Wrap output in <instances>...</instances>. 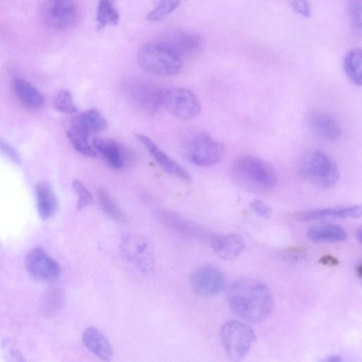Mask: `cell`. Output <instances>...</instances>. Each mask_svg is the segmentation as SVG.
Instances as JSON below:
<instances>
[{"label": "cell", "mask_w": 362, "mask_h": 362, "mask_svg": "<svg viewBox=\"0 0 362 362\" xmlns=\"http://www.w3.org/2000/svg\"><path fill=\"white\" fill-rule=\"evenodd\" d=\"M228 301L235 314L252 323L264 321L274 307V298L269 287L252 278L235 281L229 288Z\"/></svg>", "instance_id": "obj_1"}, {"label": "cell", "mask_w": 362, "mask_h": 362, "mask_svg": "<svg viewBox=\"0 0 362 362\" xmlns=\"http://www.w3.org/2000/svg\"><path fill=\"white\" fill-rule=\"evenodd\" d=\"M232 181L238 187L253 192L273 189L277 182L274 168L267 161L255 156H242L229 169Z\"/></svg>", "instance_id": "obj_2"}, {"label": "cell", "mask_w": 362, "mask_h": 362, "mask_svg": "<svg viewBox=\"0 0 362 362\" xmlns=\"http://www.w3.org/2000/svg\"><path fill=\"white\" fill-rule=\"evenodd\" d=\"M297 168L300 177L320 188H331L339 179L336 163L329 155L319 150L305 153L298 161Z\"/></svg>", "instance_id": "obj_3"}, {"label": "cell", "mask_w": 362, "mask_h": 362, "mask_svg": "<svg viewBox=\"0 0 362 362\" xmlns=\"http://www.w3.org/2000/svg\"><path fill=\"white\" fill-rule=\"evenodd\" d=\"M138 64L146 71L164 76L177 75L182 70L181 57L161 42H149L137 52Z\"/></svg>", "instance_id": "obj_4"}, {"label": "cell", "mask_w": 362, "mask_h": 362, "mask_svg": "<svg viewBox=\"0 0 362 362\" xmlns=\"http://www.w3.org/2000/svg\"><path fill=\"white\" fill-rule=\"evenodd\" d=\"M107 127L106 119L95 109L82 112L74 117L67 131V137L73 147L81 154L95 157L97 152L89 144L91 134L103 132Z\"/></svg>", "instance_id": "obj_5"}, {"label": "cell", "mask_w": 362, "mask_h": 362, "mask_svg": "<svg viewBox=\"0 0 362 362\" xmlns=\"http://www.w3.org/2000/svg\"><path fill=\"white\" fill-rule=\"evenodd\" d=\"M183 151L194 164L202 167L216 165L225 153L224 146L204 132L190 135L184 143Z\"/></svg>", "instance_id": "obj_6"}, {"label": "cell", "mask_w": 362, "mask_h": 362, "mask_svg": "<svg viewBox=\"0 0 362 362\" xmlns=\"http://www.w3.org/2000/svg\"><path fill=\"white\" fill-rule=\"evenodd\" d=\"M221 339L224 349L230 360L239 361L249 353L255 340L252 329L238 320L226 322L221 328Z\"/></svg>", "instance_id": "obj_7"}, {"label": "cell", "mask_w": 362, "mask_h": 362, "mask_svg": "<svg viewBox=\"0 0 362 362\" xmlns=\"http://www.w3.org/2000/svg\"><path fill=\"white\" fill-rule=\"evenodd\" d=\"M120 250L126 259L141 272L151 271L155 265V252L151 243L138 233L124 235Z\"/></svg>", "instance_id": "obj_8"}, {"label": "cell", "mask_w": 362, "mask_h": 362, "mask_svg": "<svg viewBox=\"0 0 362 362\" xmlns=\"http://www.w3.org/2000/svg\"><path fill=\"white\" fill-rule=\"evenodd\" d=\"M161 105L172 115L182 119L194 118L201 110L197 96L192 90L184 88H163Z\"/></svg>", "instance_id": "obj_9"}, {"label": "cell", "mask_w": 362, "mask_h": 362, "mask_svg": "<svg viewBox=\"0 0 362 362\" xmlns=\"http://www.w3.org/2000/svg\"><path fill=\"white\" fill-rule=\"evenodd\" d=\"M42 16L49 28L66 30L76 23L78 9L74 0H45Z\"/></svg>", "instance_id": "obj_10"}, {"label": "cell", "mask_w": 362, "mask_h": 362, "mask_svg": "<svg viewBox=\"0 0 362 362\" xmlns=\"http://www.w3.org/2000/svg\"><path fill=\"white\" fill-rule=\"evenodd\" d=\"M129 99L139 108L148 113L155 112L161 105L163 88L145 81H133L125 87Z\"/></svg>", "instance_id": "obj_11"}, {"label": "cell", "mask_w": 362, "mask_h": 362, "mask_svg": "<svg viewBox=\"0 0 362 362\" xmlns=\"http://www.w3.org/2000/svg\"><path fill=\"white\" fill-rule=\"evenodd\" d=\"M190 284L197 294L202 296H214L224 289L226 279L224 273L219 269L206 266L193 273Z\"/></svg>", "instance_id": "obj_12"}, {"label": "cell", "mask_w": 362, "mask_h": 362, "mask_svg": "<svg viewBox=\"0 0 362 362\" xmlns=\"http://www.w3.org/2000/svg\"><path fill=\"white\" fill-rule=\"evenodd\" d=\"M25 266L33 277L42 281L54 280L60 272L57 262L41 248H35L27 255Z\"/></svg>", "instance_id": "obj_13"}, {"label": "cell", "mask_w": 362, "mask_h": 362, "mask_svg": "<svg viewBox=\"0 0 362 362\" xmlns=\"http://www.w3.org/2000/svg\"><path fill=\"white\" fill-rule=\"evenodd\" d=\"M136 137L166 173L182 181L187 182L191 181V177L187 170L161 150L151 139L142 134H136Z\"/></svg>", "instance_id": "obj_14"}, {"label": "cell", "mask_w": 362, "mask_h": 362, "mask_svg": "<svg viewBox=\"0 0 362 362\" xmlns=\"http://www.w3.org/2000/svg\"><path fill=\"white\" fill-rule=\"evenodd\" d=\"M180 57L194 54L202 47V37L196 34L185 31H176L170 34L164 42H161Z\"/></svg>", "instance_id": "obj_15"}, {"label": "cell", "mask_w": 362, "mask_h": 362, "mask_svg": "<svg viewBox=\"0 0 362 362\" xmlns=\"http://www.w3.org/2000/svg\"><path fill=\"white\" fill-rule=\"evenodd\" d=\"M308 123L313 133L323 140L335 141L342 133L339 122L326 113L317 112L311 114Z\"/></svg>", "instance_id": "obj_16"}, {"label": "cell", "mask_w": 362, "mask_h": 362, "mask_svg": "<svg viewBox=\"0 0 362 362\" xmlns=\"http://www.w3.org/2000/svg\"><path fill=\"white\" fill-rule=\"evenodd\" d=\"M211 247L221 259L232 260L238 257L244 249V241L238 234L220 235L213 238Z\"/></svg>", "instance_id": "obj_17"}, {"label": "cell", "mask_w": 362, "mask_h": 362, "mask_svg": "<svg viewBox=\"0 0 362 362\" xmlns=\"http://www.w3.org/2000/svg\"><path fill=\"white\" fill-rule=\"evenodd\" d=\"M82 341L86 348L100 358L109 361L112 356L113 350L110 342L98 328H86L83 332Z\"/></svg>", "instance_id": "obj_18"}, {"label": "cell", "mask_w": 362, "mask_h": 362, "mask_svg": "<svg viewBox=\"0 0 362 362\" xmlns=\"http://www.w3.org/2000/svg\"><path fill=\"white\" fill-rule=\"evenodd\" d=\"M361 216V206L355 205L340 209H318L301 211L296 215V218L301 221H312L329 218H359Z\"/></svg>", "instance_id": "obj_19"}, {"label": "cell", "mask_w": 362, "mask_h": 362, "mask_svg": "<svg viewBox=\"0 0 362 362\" xmlns=\"http://www.w3.org/2000/svg\"><path fill=\"white\" fill-rule=\"evenodd\" d=\"M93 146L96 152L99 151L112 168H121L126 163L125 151L116 141L107 138H95Z\"/></svg>", "instance_id": "obj_20"}, {"label": "cell", "mask_w": 362, "mask_h": 362, "mask_svg": "<svg viewBox=\"0 0 362 362\" xmlns=\"http://www.w3.org/2000/svg\"><path fill=\"white\" fill-rule=\"evenodd\" d=\"M37 206L43 219L52 216L57 210L58 202L52 185L47 181H41L35 186Z\"/></svg>", "instance_id": "obj_21"}, {"label": "cell", "mask_w": 362, "mask_h": 362, "mask_svg": "<svg viewBox=\"0 0 362 362\" xmlns=\"http://www.w3.org/2000/svg\"><path fill=\"white\" fill-rule=\"evenodd\" d=\"M13 90L19 102L31 110L40 109L43 105V98L30 83L22 78H15Z\"/></svg>", "instance_id": "obj_22"}, {"label": "cell", "mask_w": 362, "mask_h": 362, "mask_svg": "<svg viewBox=\"0 0 362 362\" xmlns=\"http://www.w3.org/2000/svg\"><path fill=\"white\" fill-rule=\"evenodd\" d=\"M308 238L316 243H340L347 237L346 231L337 225H321L313 226L308 230Z\"/></svg>", "instance_id": "obj_23"}, {"label": "cell", "mask_w": 362, "mask_h": 362, "mask_svg": "<svg viewBox=\"0 0 362 362\" xmlns=\"http://www.w3.org/2000/svg\"><path fill=\"white\" fill-rule=\"evenodd\" d=\"M157 216L166 226L184 235L192 237L199 232L193 223L173 212L161 210Z\"/></svg>", "instance_id": "obj_24"}, {"label": "cell", "mask_w": 362, "mask_h": 362, "mask_svg": "<svg viewBox=\"0 0 362 362\" xmlns=\"http://www.w3.org/2000/svg\"><path fill=\"white\" fill-rule=\"evenodd\" d=\"M344 69L349 79L357 86L362 83V53L360 48L349 50L344 59Z\"/></svg>", "instance_id": "obj_25"}, {"label": "cell", "mask_w": 362, "mask_h": 362, "mask_svg": "<svg viewBox=\"0 0 362 362\" xmlns=\"http://www.w3.org/2000/svg\"><path fill=\"white\" fill-rule=\"evenodd\" d=\"M119 16L114 6L112 0H99L96 21L98 29H103L107 25H117L119 23Z\"/></svg>", "instance_id": "obj_26"}, {"label": "cell", "mask_w": 362, "mask_h": 362, "mask_svg": "<svg viewBox=\"0 0 362 362\" xmlns=\"http://www.w3.org/2000/svg\"><path fill=\"white\" fill-rule=\"evenodd\" d=\"M97 197L103 211L107 216L114 221H126L125 214L107 191L98 189Z\"/></svg>", "instance_id": "obj_27"}, {"label": "cell", "mask_w": 362, "mask_h": 362, "mask_svg": "<svg viewBox=\"0 0 362 362\" xmlns=\"http://www.w3.org/2000/svg\"><path fill=\"white\" fill-rule=\"evenodd\" d=\"M181 0H160L156 7L147 15L149 21H159L173 12Z\"/></svg>", "instance_id": "obj_28"}, {"label": "cell", "mask_w": 362, "mask_h": 362, "mask_svg": "<svg viewBox=\"0 0 362 362\" xmlns=\"http://www.w3.org/2000/svg\"><path fill=\"white\" fill-rule=\"evenodd\" d=\"M56 110L61 112L73 114L77 112L71 93L67 90L59 91L54 100Z\"/></svg>", "instance_id": "obj_29"}, {"label": "cell", "mask_w": 362, "mask_h": 362, "mask_svg": "<svg viewBox=\"0 0 362 362\" xmlns=\"http://www.w3.org/2000/svg\"><path fill=\"white\" fill-rule=\"evenodd\" d=\"M73 188L78 196V209H83L92 204L93 200L92 194L79 180H74Z\"/></svg>", "instance_id": "obj_30"}, {"label": "cell", "mask_w": 362, "mask_h": 362, "mask_svg": "<svg viewBox=\"0 0 362 362\" xmlns=\"http://www.w3.org/2000/svg\"><path fill=\"white\" fill-rule=\"evenodd\" d=\"M348 4L353 24L360 33L361 30V0H348Z\"/></svg>", "instance_id": "obj_31"}, {"label": "cell", "mask_w": 362, "mask_h": 362, "mask_svg": "<svg viewBox=\"0 0 362 362\" xmlns=\"http://www.w3.org/2000/svg\"><path fill=\"white\" fill-rule=\"evenodd\" d=\"M250 206L251 210L260 217L269 218L272 215V208L260 199L252 200Z\"/></svg>", "instance_id": "obj_32"}, {"label": "cell", "mask_w": 362, "mask_h": 362, "mask_svg": "<svg viewBox=\"0 0 362 362\" xmlns=\"http://www.w3.org/2000/svg\"><path fill=\"white\" fill-rule=\"evenodd\" d=\"M291 7L303 17L310 16V7L308 0H288Z\"/></svg>", "instance_id": "obj_33"}, {"label": "cell", "mask_w": 362, "mask_h": 362, "mask_svg": "<svg viewBox=\"0 0 362 362\" xmlns=\"http://www.w3.org/2000/svg\"><path fill=\"white\" fill-rule=\"evenodd\" d=\"M0 150L16 163L20 162V158L16 151L3 140H0Z\"/></svg>", "instance_id": "obj_34"}, {"label": "cell", "mask_w": 362, "mask_h": 362, "mask_svg": "<svg viewBox=\"0 0 362 362\" xmlns=\"http://www.w3.org/2000/svg\"><path fill=\"white\" fill-rule=\"evenodd\" d=\"M319 262L323 265L335 266L339 264V260L332 255H326L320 259Z\"/></svg>", "instance_id": "obj_35"}, {"label": "cell", "mask_w": 362, "mask_h": 362, "mask_svg": "<svg viewBox=\"0 0 362 362\" xmlns=\"http://www.w3.org/2000/svg\"><path fill=\"white\" fill-rule=\"evenodd\" d=\"M325 361H330V362H337L342 361L341 358L339 356L332 355L327 356L325 360Z\"/></svg>", "instance_id": "obj_36"}, {"label": "cell", "mask_w": 362, "mask_h": 362, "mask_svg": "<svg viewBox=\"0 0 362 362\" xmlns=\"http://www.w3.org/2000/svg\"><path fill=\"white\" fill-rule=\"evenodd\" d=\"M362 267H361V263L359 262L357 265H356V276L361 279V274H362Z\"/></svg>", "instance_id": "obj_37"}, {"label": "cell", "mask_w": 362, "mask_h": 362, "mask_svg": "<svg viewBox=\"0 0 362 362\" xmlns=\"http://www.w3.org/2000/svg\"><path fill=\"white\" fill-rule=\"evenodd\" d=\"M356 238L358 240V242L361 243V228H359L356 230Z\"/></svg>", "instance_id": "obj_38"}]
</instances>
